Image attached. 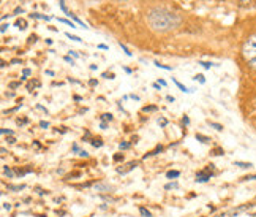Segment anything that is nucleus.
<instances>
[{
    "label": "nucleus",
    "instance_id": "obj_37",
    "mask_svg": "<svg viewBox=\"0 0 256 217\" xmlns=\"http://www.w3.org/2000/svg\"><path fill=\"white\" fill-rule=\"evenodd\" d=\"M40 127H41V129H49V122L41 120V122H40Z\"/></svg>",
    "mask_w": 256,
    "mask_h": 217
},
{
    "label": "nucleus",
    "instance_id": "obj_53",
    "mask_svg": "<svg viewBox=\"0 0 256 217\" xmlns=\"http://www.w3.org/2000/svg\"><path fill=\"white\" fill-rule=\"evenodd\" d=\"M103 78H108V73H103ZM114 75H109V79H112Z\"/></svg>",
    "mask_w": 256,
    "mask_h": 217
},
{
    "label": "nucleus",
    "instance_id": "obj_10",
    "mask_svg": "<svg viewBox=\"0 0 256 217\" xmlns=\"http://www.w3.org/2000/svg\"><path fill=\"white\" fill-rule=\"evenodd\" d=\"M179 176H180V171H177V170H171V171L166 173V177H168V179H176V177H179Z\"/></svg>",
    "mask_w": 256,
    "mask_h": 217
},
{
    "label": "nucleus",
    "instance_id": "obj_45",
    "mask_svg": "<svg viewBox=\"0 0 256 217\" xmlns=\"http://www.w3.org/2000/svg\"><path fill=\"white\" fill-rule=\"evenodd\" d=\"M19 13H21V14H22V13H24V10H22L21 7H18V8H16V10H14V14H19Z\"/></svg>",
    "mask_w": 256,
    "mask_h": 217
},
{
    "label": "nucleus",
    "instance_id": "obj_14",
    "mask_svg": "<svg viewBox=\"0 0 256 217\" xmlns=\"http://www.w3.org/2000/svg\"><path fill=\"white\" fill-rule=\"evenodd\" d=\"M59 7H60V10H62L66 16H70V14H71V11H68V8H66V5H65L63 0H59Z\"/></svg>",
    "mask_w": 256,
    "mask_h": 217
},
{
    "label": "nucleus",
    "instance_id": "obj_28",
    "mask_svg": "<svg viewBox=\"0 0 256 217\" xmlns=\"http://www.w3.org/2000/svg\"><path fill=\"white\" fill-rule=\"evenodd\" d=\"M199 65H202L205 70H209L212 65H215V64H212V62H202V60H199Z\"/></svg>",
    "mask_w": 256,
    "mask_h": 217
},
{
    "label": "nucleus",
    "instance_id": "obj_25",
    "mask_svg": "<svg viewBox=\"0 0 256 217\" xmlns=\"http://www.w3.org/2000/svg\"><path fill=\"white\" fill-rule=\"evenodd\" d=\"M177 187H179V184H177V182H169V184L164 186L166 190H171V189H177Z\"/></svg>",
    "mask_w": 256,
    "mask_h": 217
},
{
    "label": "nucleus",
    "instance_id": "obj_39",
    "mask_svg": "<svg viewBox=\"0 0 256 217\" xmlns=\"http://www.w3.org/2000/svg\"><path fill=\"white\" fill-rule=\"evenodd\" d=\"M77 155H79V157H89V152L87 151H79Z\"/></svg>",
    "mask_w": 256,
    "mask_h": 217
},
{
    "label": "nucleus",
    "instance_id": "obj_36",
    "mask_svg": "<svg viewBox=\"0 0 256 217\" xmlns=\"http://www.w3.org/2000/svg\"><path fill=\"white\" fill-rule=\"evenodd\" d=\"M63 60H65V62H68V64H71V65H74V60L71 59L70 55H65V57H63Z\"/></svg>",
    "mask_w": 256,
    "mask_h": 217
},
{
    "label": "nucleus",
    "instance_id": "obj_9",
    "mask_svg": "<svg viewBox=\"0 0 256 217\" xmlns=\"http://www.w3.org/2000/svg\"><path fill=\"white\" fill-rule=\"evenodd\" d=\"M30 18H33V19H43V21H51V16H44V14H40V13H32Z\"/></svg>",
    "mask_w": 256,
    "mask_h": 217
},
{
    "label": "nucleus",
    "instance_id": "obj_56",
    "mask_svg": "<svg viewBox=\"0 0 256 217\" xmlns=\"http://www.w3.org/2000/svg\"><path fill=\"white\" fill-rule=\"evenodd\" d=\"M46 75H49V76H54V71H51V70H46Z\"/></svg>",
    "mask_w": 256,
    "mask_h": 217
},
{
    "label": "nucleus",
    "instance_id": "obj_27",
    "mask_svg": "<svg viewBox=\"0 0 256 217\" xmlns=\"http://www.w3.org/2000/svg\"><path fill=\"white\" fill-rule=\"evenodd\" d=\"M65 35H66V37H68V38H70V40H73V41H82V40H81V38H79V37H76V35H71V33H70V32H66V33H65Z\"/></svg>",
    "mask_w": 256,
    "mask_h": 217
},
{
    "label": "nucleus",
    "instance_id": "obj_38",
    "mask_svg": "<svg viewBox=\"0 0 256 217\" xmlns=\"http://www.w3.org/2000/svg\"><path fill=\"white\" fill-rule=\"evenodd\" d=\"M8 27H10V24H2V27H0V32H2V33H5V32H7V29H8Z\"/></svg>",
    "mask_w": 256,
    "mask_h": 217
},
{
    "label": "nucleus",
    "instance_id": "obj_17",
    "mask_svg": "<svg viewBox=\"0 0 256 217\" xmlns=\"http://www.w3.org/2000/svg\"><path fill=\"white\" fill-rule=\"evenodd\" d=\"M139 214H141L142 217H152V214H150V211H149V209H146L144 206H141V208H139Z\"/></svg>",
    "mask_w": 256,
    "mask_h": 217
},
{
    "label": "nucleus",
    "instance_id": "obj_35",
    "mask_svg": "<svg viewBox=\"0 0 256 217\" xmlns=\"http://www.w3.org/2000/svg\"><path fill=\"white\" fill-rule=\"evenodd\" d=\"M130 146H131V143H120V144H119L120 149H128Z\"/></svg>",
    "mask_w": 256,
    "mask_h": 217
},
{
    "label": "nucleus",
    "instance_id": "obj_7",
    "mask_svg": "<svg viewBox=\"0 0 256 217\" xmlns=\"http://www.w3.org/2000/svg\"><path fill=\"white\" fill-rule=\"evenodd\" d=\"M172 81H174V82H176V86H177V87H179V89H180V91H182V92H187V94H190V92H193V91H191V89H188V87H185V86H183V84H182V82H180V81H177V79H174V78H172Z\"/></svg>",
    "mask_w": 256,
    "mask_h": 217
},
{
    "label": "nucleus",
    "instance_id": "obj_22",
    "mask_svg": "<svg viewBox=\"0 0 256 217\" xmlns=\"http://www.w3.org/2000/svg\"><path fill=\"white\" fill-rule=\"evenodd\" d=\"M119 46H120L122 49H124V52H125V54L128 55V57H131V55H133V54L130 52V49H128V48H127V46H125V44H124V43H122V41L119 43Z\"/></svg>",
    "mask_w": 256,
    "mask_h": 217
},
{
    "label": "nucleus",
    "instance_id": "obj_41",
    "mask_svg": "<svg viewBox=\"0 0 256 217\" xmlns=\"http://www.w3.org/2000/svg\"><path fill=\"white\" fill-rule=\"evenodd\" d=\"M21 86V82H10V87L11 89H16V87H19Z\"/></svg>",
    "mask_w": 256,
    "mask_h": 217
},
{
    "label": "nucleus",
    "instance_id": "obj_4",
    "mask_svg": "<svg viewBox=\"0 0 256 217\" xmlns=\"http://www.w3.org/2000/svg\"><path fill=\"white\" fill-rule=\"evenodd\" d=\"M136 166H138V163H136V162H128V163L125 165V168H117V173H120V174H127L128 171L135 170Z\"/></svg>",
    "mask_w": 256,
    "mask_h": 217
},
{
    "label": "nucleus",
    "instance_id": "obj_26",
    "mask_svg": "<svg viewBox=\"0 0 256 217\" xmlns=\"http://www.w3.org/2000/svg\"><path fill=\"white\" fill-rule=\"evenodd\" d=\"M90 143H92L93 147H101V146H103V141H101V140H92Z\"/></svg>",
    "mask_w": 256,
    "mask_h": 217
},
{
    "label": "nucleus",
    "instance_id": "obj_59",
    "mask_svg": "<svg viewBox=\"0 0 256 217\" xmlns=\"http://www.w3.org/2000/svg\"><path fill=\"white\" fill-rule=\"evenodd\" d=\"M40 217H46V216H40Z\"/></svg>",
    "mask_w": 256,
    "mask_h": 217
},
{
    "label": "nucleus",
    "instance_id": "obj_57",
    "mask_svg": "<svg viewBox=\"0 0 256 217\" xmlns=\"http://www.w3.org/2000/svg\"><path fill=\"white\" fill-rule=\"evenodd\" d=\"M130 97H131L133 100H139V97H138V95H135V94H133V95H130Z\"/></svg>",
    "mask_w": 256,
    "mask_h": 217
},
{
    "label": "nucleus",
    "instance_id": "obj_23",
    "mask_svg": "<svg viewBox=\"0 0 256 217\" xmlns=\"http://www.w3.org/2000/svg\"><path fill=\"white\" fill-rule=\"evenodd\" d=\"M3 174H5V176H8V177H13V176H14V173L8 168V166H3Z\"/></svg>",
    "mask_w": 256,
    "mask_h": 217
},
{
    "label": "nucleus",
    "instance_id": "obj_47",
    "mask_svg": "<svg viewBox=\"0 0 256 217\" xmlns=\"http://www.w3.org/2000/svg\"><path fill=\"white\" fill-rule=\"evenodd\" d=\"M89 84H90V86H97L98 81H97V79H90V81H89Z\"/></svg>",
    "mask_w": 256,
    "mask_h": 217
},
{
    "label": "nucleus",
    "instance_id": "obj_51",
    "mask_svg": "<svg viewBox=\"0 0 256 217\" xmlns=\"http://www.w3.org/2000/svg\"><path fill=\"white\" fill-rule=\"evenodd\" d=\"M100 127H101V129H108V124H106V122H101V124H100Z\"/></svg>",
    "mask_w": 256,
    "mask_h": 217
},
{
    "label": "nucleus",
    "instance_id": "obj_43",
    "mask_svg": "<svg viewBox=\"0 0 256 217\" xmlns=\"http://www.w3.org/2000/svg\"><path fill=\"white\" fill-rule=\"evenodd\" d=\"M7 141H8L10 144H14V143H16V138H14V136H10V138H7Z\"/></svg>",
    "mask_w": 256,
    "mask_h": 217
},
{
    "label": "nucleus",
    "instance_id": "obj_32",
    "mask_svg": "<svg viewBox=\"0 0 256 217\" xmlns=\"http://www.w3.org/2000/svg\"><path fill=\"white\" fill-rule=\"evenodd\" d=\"M242 181H256V174H252V176H245V177H242Z\"/></svg>",
    "mask_w": 256,
    "mask_h": 217
},
{
    "label": "nucleus",
    "instance_id": "obj_15",
    "mask_svg": "<svg viewBox=\"0 0 256 217\" xmlns=\"http://www.w3.org/2000/svg\"><path fill=\"white\" fill-rule=\"evenodd\" d=\"M155 67H158V68H161V70H166V71H172V67H169V65H163V64H160L158 60H155Z\"/></svg>",
    "mask_w": 256,
    "mask_h": 217
},
{
    "label": "nucleus",
    "instance_id": "obj_60",
    "mask_svg": "<svg viewBox=\"0 0 256 217\" xmlns=\"http://www.w3.org/2000/svg\"><path fill=\"white\" fill-rule=\"evenodd\" d=\"M253 217H256V214H255V216H253Z\"/></svg>",
    "mask_w": 256,
    "mask_h": 217
},
{
    "label": "nucleus",
    "instance_id": "obj_55",
    "mask_svg": "<svg viewBox=\"0 0 256 217\" xmlns=\"http://www.w3.org/2000/svg\"><path fill=\"white\" fill-rule=\"evenodd\" d=\"M11 64H21V60L19 59H13V60H11Z\"/></svg>",
    "mask_w": 256,
    "mask_h": 217
},
{
    "label": "nucleus",
    "instance_id": "obj_11",
    "mask_svg": "<svg viewBox=\"0 0 256 217\" xmlns=\"http://www.w3.org/2000/svg\"><path fill=\"white\" fill-rule=\"evenodd\" d=\"M196 140H198V141H201V143H204V144H209V143H210V138H209V136L201 135V133H196Z\"/></svg>",
    "mask_w": 256,
    "mask_h": 217
},
{
    "label": "nucleus",
    "instance_id": "obj_49",
    "mask_svg": "<svg viewBox=\"0 0 256 217\" xmlns=\"http://www.w3.org/2000/svg\"><path fill=\"white\" fill-rule=\"evenodd\" d=\"M158 84L160 86H166V81L164 79H158Z\"/></svg>",
    "mask_w": 256,
    "mask_h": 217
},
{
    "label": "nucleus",
    "instance_id": "obj_1",
    "mask_svg": "<svg viewBox=\"0 0 256 217\" xmlns=\"http://www.w3.org/2000/svg\"><path fill=\"white\" fill-rule=\"evenodd\" d=\"M146 21L149 27L155 32L164 33V32H171L177 29L182 24V18L179 14L172 13V11L166 10V8H150L147 11Z\"/></svg>",
    "mask_w": 256,
    "mask_h": 217
},
{
    "label": "nucleus",
    "instance_id": "obj_54",
    "mask_svg": "<svg viewBox=\"0 0 256 217\" xmlns=\"http://www.w3.org/2000/svg\"><path fill=\"white\" fill-rule=\"evenodd\" d=\"M98 48H100V49H108L106 44H98Z\"/></svg>",
    "mask_w": 256,
    "mask_h": 217
},
{
    "label": "nucleus",
    "instance_id": "obj_21",
    "mask_svg": "<svg viewBox=\"0 0 256 217\" xmlns=\"http://www.w3.org/2000/svg\"><path fill=\"white\" fill-rule=\"evenodd\" d=\"M157 109H158V108L153 106V105H150V106H144V108H142L144 113H153V111H157Z\"/></svg>",
    "mask_w": 256,
    "mask_h": 217
},
{
    "label": "nucleus",
    "instance_id": "obj_20",
    "mask_svg": "<svg viewBox=\"0 0 256 217\" xmlns=\"http://www.w3.org/2000/svg\"><path fill=\"white\" fill-rule=\"evenodd\" d=\"M114 117H112V114H101V122H111Z\"/></svg>",
    "mask_w": 256,
    "mask_h": 217
},
{
    "label": "nucleus",
    "instance_id": "obj_5",
    "mask_svg": "<svg viewBox=\"0 0 256 217\" xmlns=\"http://www.w3.org/2000/svg\"><path fill=\"white\" fill-rule=\"evenodd\" d=\"M7 189L11 190V192H21V190H24V189H25V184H8Z\"/></svg>",
    "mask_w": 256,
    "mask_h": 217
},
{
    "label": "nucleus",
    "instance_id": "obj_3",
    "mask_svg": "<svg viewBox=\"0 0 256 217\" xmlns=\"http://www.w3.org/2000/svg\"><path fill=\"white\" fill-rule=\"evenodd\" d=\"M210 176H212V173H209L207 170H202V171H199V173H196V182H207L209 179H210Z\"/></svg>",
    "mask_w": 256,
    "mask_h": 217
},
{
    "label": "nucleus",
    "instance_id": "obj_29",
    "mask_svg": "<svg viewBox=\"0 0 256 217\" xmlns=\"http://www.w3.org/2000/svg\"><path fill=\"white\" fill-rule=\"evenodd\" d=\"M0 133H2V135H8V136H13V130H8V129H2L0 130Z\"/></svg>",
    "mask_w": 256,
    "mask_h": 217
},
{
    "label": "nucleus",
    "instance_id": "obj_40",
    "mask_svg": "<svg viewBox=\"0 0 256 217\" xmlns=\"http://www.w3.org/2000/svg\"><path fill=\"white\" fill-rule=\"evenodd\" d=\"M182 122H183V124H185V125H188V124H190V117H188V116H183Z\"/></svg>",
    "mask_w": 256,
    "mask_h": 217
},
{
    "label": "nucleus",
    "instance_id": "obj_6",
    "mask_svg": "<svg viewBox=\"0 0 256 217\" xmlns=\"http://www.w3.org/2000/svg\"><path fill=\"white\" fill-rule=\"evenodd\" d=\"M234 166H239V168H242V170H250V168H253V163H250V162H239V160H236Z\"/></svg>",
    "mask_w": 256,
    "mask_h": 217
},
{
    "label": "nucleus",
    "instance_id": "obj_31",
    "mask_svg": "<svg viewBox=\"0 0 256 217\" xmlns=\"http://www.w3.org/2000/svg\"><path fill=\"white\" fill-rule=\"evenodd\" d=\"M120 160H124V154H115L114 155V162H120Z\"/></svg>",
    "mask_w": 256,
    "mask_h": 217
},
{
    "label": "nucleus",
    "instance_id": "obj_34",
    "mask_svg": "<svg viewBox=\"0 0 256 217\" xmlns=\"http://www.w3.org/2000/svg\"><path fill=\"white\" fill-rule=\"evenodd\" d=\"M158 124H160L161 127H166V125H168V120L163 119V117H160V119H158Z\"/></svg>",
    "mask_w": 256,
    "mask_h": 217
},
{
    "label": "nucleus",
    "instance_id": "obj_44",
    "mask_svg": "<svg viewBox=\"0 0 256 217\" xmlns=\"http://www.w3.org/2000/svg\"><path fill=\"white\" fill-rule=\"evenodd\" d=\"M214 217H229V213H221V214H217Z\"/></svg>",
    "mask_w": 256,
    "mask_h": 217
},
{
    "label": "nucleus",
    "instance_id": "obj_33",
    "mask_svg": "<svg viewBox=\"0 0 256 217\" xmlns=\"http://www.w3.org/2000/svg\"><path fill=\"white\" fill-rule=\"evenodd\" d=\"M29 75H30V70H29V68H24V70H22V79H25V78L29 76Z\"/></svg>",
    "mask_w": 256,
    "mask_h": 217
},
{
    "label": "nucleus",
    "instance_id": "obj_16",
    "mask_svg": "<svg viewBox=\"0 0 256 217\" xmlns=\"http://www.w3.org/2000/svg\"><path fill=\"white\" fill-rule=\"evenodd\" d=\"M207 124L212 127V129H215L217 132H221V130H223V125H221V124H217V122H210V120H207Z\"/></svg>",
    "mask_w": 256,
    "mask_h": 217
},
{
    "label": "nucleus",
    "instance_id": "obj_24",
    "mask_svg": "<svg viewBox=\"0 0 256 217\" xmlns=\"http://www.w3.org/2000/svg\"><path fill=\"white\" fill-rule=\"evenodd\" d=\"M30 168H25V170H21V168H18V170H16V174H19V176H24L25 173H30Z\"/></svg>",
    "mask_w": 256,
    "mask_h": 217
},
{
    "label": "nucleus",
    "instance_id": "obj_52",
    "mask_svg": "<svg viewBox=\"0 0 256 217\" xmlns=\"http://www.w3.org/2000/svg\"><path fill=\"white\" fill-rule=\"evenodd\" d=\"M73 151H74V152H79V147H77V144H73Z\"/></svg>",
    "mask_w": 256,
    "mask_h": 217
},
{
    "label": "nucleus",
    "instance_id": "obj_12",
    "mask_svg": "<svg viewBox=\"0 0 256 217\" xmlns=\"http://www.w3.org/2000/svg\"><path fill=\"white\" fill-rule=\"evenodd\" d=\"M16 27H18L19 30H25L27 29V22L24 19H18L16 21Z\"/></svg>",
    "mask_w": 256,
    "mask_h": 217
},
{
    "label": "nucleus",
    "instance_id": "obj_50",
    "mask_svg": "<svg viewBox=\"0 0 256 217\" xmlns=\"http://www.w3.org/2000/svg\"><path fill=\"white\" fill-rule=\"evenodd\" d=\"M166 100H168V102H174V100H176V98H174V97H172V95H168V97H166Z\"/></svg>",
    "mask_w": 256,
    "mask_h": 217
},
{
    "label": "nucleus",
    "instance_id": "obj_48",
    "mask_svg": "<svg viewBox=\"0 0 256 217\" xmlns=\"http://www.w3.org/2000/svg\"><path fill=\"white\" fill-rule=\"evenodd\" d=\"M70 54L73 55V57H76V59L79 57V52H76V51H70Z\"/></svg>",
    "mask_w": 256,
    "mask_h": 217
},
{
    "label": "nucleus",
    "instance_id": "obj_42",
    "mask_svg": "<svg viewBox=\"0 0 256 217\" xmlns=\"http://www.w3.org/2000/svg\"><path fill=\"white\" fill-rule=\"evenodd\" d=\"M214 155H223V149H215Z\"/></svg>",
    "mask_w": 256,
    "mask_h": 217
},
{
    "label": "nucleus",
    "instance_id": "obj_58",
    "mask_svg": "<svg viewBox=\"0 0 256 217\" xmlns=\"http://www.w3.org/2000/svg\"><path fill=\"white\" fill-rule=\"evenodd\" d=\"M114 2H127V0H114Z\"/></svg>",
    "mask_w": 256,
    "mask_h": 217
},
{
    "label": "nucleus",
    "instance_id": "obj_8",
    "mask_svg": "<svg viewBox=\"0 0 256 217\" xmlns=\"http://www.w3.org/2000/svg\"><path fill=\"white\" fill-rule=\"evenodd\" d=\"M161 151H163V146H157V147H155V151H152V152H147L146 155H144V160H146L147 157H152V155H157V154H160Z\"/></svg>",
    "mask_w": 256,
    "mask_h": 217
},
{
    "label": "nucleus",
    "instance_id": "obj_19",
    "mask_svg": "<svg viewBox=\"0 0 256 217\" xmlns=\"http://www.w3.org/2000/svg\"><path fill=\"white\" fill-rule=\"evenodd\" d=\"M95 189H97V190H112V187L106 186V184H97Z\"/></svg>",
    "mask_w": 256,
    "mask_h": 217
},
{
    "label": "nucleus",
    "instance_id": "obj_2",
    "mask_svg": "<svg viewBox=\"0 0 256 217\" xmlns=\"http://www.w3.org/2000/svg\"><path fill=\"white\" fill-rule=\"evenodd\" d=\"M242 55H243V59L247 60L248 65L256 62V35H252L245 43H243Z\"/></svg>",
    "mask_w": 256,
    "mask_h": 217
},
{
    "label": "nucleus",
    "instance_id": "obj_13",
    "mask_svg": "<svg viewBox=\"0 0 256 217\" xmlns=\"http://www.w3.org/2000/svg\"><path fill=\"white\" fill-rule=\"evenodd\" d=\"M70 18H73V19H74V21L77 22V24H79V25H81V27H84V29H89V27H87V24H86V22H84V21H81V19H79V18H77V16H76V14H73V13H71V14H70Z\"/></svg>",
    "mask_w": 256,
    "mask_h": 217
},
{
    "label": "nucleus",
    "instance_id": "obj_30",
    "mask_svg": "<svg viewBox=\"0 0 256 217\" xmlns=\"http://www.w3.org/2000/svg\"><path fill=\"white\" fill-rule=\"evenodd\" d=\"M194 79H196V81H199L201 84H204V82H205V78H204V75H196V76H194Z\"/></svg>",
    "mask_w": 256,
    "mask_h": 217
},
{
    "label": "nucleus",
    "instance_id": "obj_18",
    "mask_svg": "<svg viewBox=\"0 0 256 217\" xmlns=\"http://www.w3.org/2000/svg\"><path fill=\"white\" fill-rule=\"evenodd\" d=\"M59 22H62V24H66V25H70L71 29H76V25L71 22L70 19H63V18H59Z\"/></svg>",
    "mask_w": 256,
    "mask_h": 217
},
{
    "label": "nucleus",
    "instance_id": "obj_46",
    "mask_svg": "<svg viewBox=\"0 0 256 217\" xmlns=\"http://www.w3.org/2000/svg\"><path fill=\"white\" fill-rule=\"evenodd\" d=\"M3 209L10 211V209H11V204H10V203H3Z\"/></svg>",
    "mask_w": 256,
    "mask_h": 217
}]
</instances>
